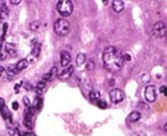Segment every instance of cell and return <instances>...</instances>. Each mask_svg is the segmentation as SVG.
Instances as JSON below:
<instances>
[{"mask_svg": "<svg viewBox=\"0 0 167 136\" xmlns=\"http://www.w3.org/2000/svg\"><path fill=\"white\" fill-rule=\"evenodd\" d=\"M70 62H71V55L65 51H62L61 52V65L65 68L70 64Z\"/></svg>", "mask_w": 167, "mask_h": 136, "instance_id": "9", "label": "cell"}, {"mask_svg": "<svg viewBox=\"0 0 167 136\" xmlns=\"http://www.w3.org/2000/svg\"><path fill=\"white\" fill-rule=\"evenodd\" d=\"M20 2H21L20 0H11V5H15V6H16V5H20Z\"/></svg>", "mask_w": 167, "mask_h": 136, "instance_id": "31", "label": "cell"}, {"mask_svg": "<svg viewBox=\"0 0 167 136\" xmlns=\"http://www.w3.org/2000/svg\"><path fill=\"white\" fill-rule=\"evenodd\" d=\"M73 70H74V68L73 66H69V68H66V69H64L63 71H61L60 73L57 74V77H59V79H61V80H65V79H69L73 73Z\"/></svg>", "mask_w": 167, "mask_h": 136, "instance_id": "7", "label": "cell"}, {"mask_svg": "<svg viewBox=\"0 0 167 136\" xmlns=\"http://www.w3.org/2000/svg\"><path fill=\"white\" fill-rule=\"evenodd\" d=\"M95 68V63L93 60H91V61H88L87 64H86V69H87V71H93Z\"/></svg>", "mask_w": 167, "mask_h": 136, "instance_id": "23", "label": "cell"}, {"mask_svg": "<svg viewBox=\"0 0 167 136\" xmlns=\"http://www.w3.org/2000/svg\"><path fill=\"white\" fill-rule=\"evenodd\" d=\"M0 113H1V117H2L5 120H11V112H9V110H8V108L2 106V108L0 109Z\"/></svg>", "mask_w": 167, "mask_h": 136, "instance_id": "13", "label": "cell"}, {"mask_svg": "<svg viewBox=\"0 0 167 136\" xmlns=\"http://www.w3.org/2000/svg\"><path fill=\"white\" fill-rule=\"evenodd\" d=\"M124 98H125V95L120 89L115 88L110 92V100H111L112 103H120Z\"/></svg>", "mask_w": 167, "mask_h": 136, "instance_id": "6", "label": "cell"}, {"mask_svg": "<svg viewBox=\"0 0 167 136\" xmlns=\"http://www.w3.org/2000/svg\"><path fill=\"white\" fill-rule=\"evenodd\" d=\"M123 57H124V62H125V61H131V55H129V54L123 55Z\"/></svg>", "mask_w": 167, "mask_h": 136, "instance_id": "30", "label": "cell"}, {"mask_svg": "<svg viewBox=\"0 0 167 136\" xmlns=\"http://www.w3.org/2000/svg\"><path fill=\"white\" fill-rule=\"evenodd\" d=\"M2 106H5V100H4V98H0V109H1Z\"/></svg>", "mask_w": 167, "mask_h": 136, "instance_id": "36", "label": "cell"}, {"mask_svg": "<svg viewBox=\"0 0 167 136\" xmlns=\"http://www.w3.org/2000/svg\"><path fill=\"white\" fill-rule=\"evenodd\" d=\"M23 102H24V105L26 106V108H29L30 104H31V102H30V100H29V97H23Z\"/></svg>", "mask_w": 167, "mask_h": 136, "instance_id": "27", "label": "cell"}, {"mask_svg": "<svg viewBox=\"0 0 167 136\" xmlns=\"http://www.w3.org/2000/svg\"><path fill=\"white\" fill-rule=\"evenodd\" d=\"M20 71L15 68V66H9L8 68V71H7V73H8V77H13V75H15L16 73H19Z\"/></svg>", "mask_w": 167, "mask_h": 136, "instance_id": "21", "label": "cell"}, {"mask_svg": "<svg viewBox=\"0 0 167 136\" xmlns=\"http://www.w3.org/2000/svg\"><path fill=\"white\" fill-rule=\"evenodd\" d=\"M144 96L148 102H155L157 98V93H156V87L155 86H146V90H144Z\"/></svg>", "mask_w": 167, "mask_h": 136, "instance_id": "5", "label": "cell"}, {"mask_svg": "<svg viewBox=\"0 0 167 136\" xmlns=\"http://www.w3.org/2000/svg\"><path fill=\"white\" fill-rule=\"evenodd\" d=\"M7 132H8V134L11 136H15L16 135V132L13 129V128H7Z\"/></svg>", "mask_w": 167, "mask_h": 136, "instance_id": "28", "label": "cell"}, {"mask_svg": "<svg viewBox=\"0 0 167 136\" xmlns=\"http://www.w3.org/2000/svg\"><path fill=\"white\" fill-rule=\"evenodd\" d=\"M13 109H14V110H17V109H19V103H17V102H14V103H13Z\"/></svg>", "mask_w": 167, "mask_h": 136, "instance_id": "35", "label": "cell"}, {"mask_svg": "<svg viewBox=\"0 0 167 136\" xmlns=\"http://www.w3.org/2000/svg\"><path fill=\"white\" fill-rule=\"evenodd\" d=\"M25 89H26V90H31L32 85L31 84H25Z\"/></svg>", "mask_w": 167, "mask_h": 136, "instance_id": "33", "label": "cell"}, {"mask_svg": "<svg viewBox=\"0 0 167 136\" xmlns=\"http://www.w3.org/2000/svg\"><path fill=\"white\" fill-rule=\"evenodd\" d=\"M24 126L26 127V128H29V129H32L33 128V126H34V122H33V120H26V119H24Z\"/></svg>", "mask_w": 167, "mask_h": 136, "instance_id": "24", "label": "cell"}, {"mask_svg": "<svg viewBox=\"0 0 167 136\" xmlns=\"http://www.w3.org/2000/svg\"><path fill=\"white\" fill-rule=\"evenodd\" d=\"M4 71H5V69H4V68H2L1 65H0V77L2 75V73H4Z\"/></svg>", "mask_w": 167, "mask_h": 136, "instance_id": "38", "label": "cell"}, {"mask_svg": "<svg viewBox=\"0 0 167 136\" xmlns=\"http://www.w3.org/2000/svg\"><path fill=\"white\" fill-rule=\"evenodd\" d=\"M103 64L105 69L110 72H118L123 69L124 65V57L123 54L113 46L106 47L103 52Z\"/></svg>", "mask_w": 167, "mask_h": 136, "instance_id": "1", "label": "cell"}, {"mask_svg": "<svg viewBox=\"0 0 167 136\" xmlns=\"http://www.w3.org/2000/svg\"><path fill=\"white\" fill-rule=\"evenodd\" d=\"M45 87H46V83L45 81H39L38 84H37V88L36 89H39V90H44L45 89Z\"/></svg>", "mask_w": 167, "mask_h": 136, "instance_id": "25", "label": "cell"}, {"mask_svg": "<svg viewBox=\"0 0 167 136\" xmlns=\"http://www.w3.org/2000/svg\"><path fill=\"white\" fill-rule=\"evenodd\" d=\"M96 104H97V106H98V108H101V109H106V106H108V105H106V103H105L104 101H102V100L97 101V102H96Z\"/></svg>", "mask_w": 167, "mask_h": 136, "instance_id": "26", "label": "cell"}, {"mask_svg": "<svg viewBox=\"0 0 167 136\" xmlns=\"http://www.w3.org/2000/svg\"><path fill=\"white\" fill-rule=\"evenodd\" d=\"M152 34L156 38H165L167 36V25L164 22H157L152 26Z\"/></svg>", "mask_w": 167, "mask_h": 136, "instance_id": "4", "label": "cell"}, {"mask_svg": "<svg viewBox=\"0 0 167 136\" xmlns=\"http://www.w3.org/2000/svg\"><path fill=\"white\" fill-rule=\"evenodd\" d=\"M77 65H83L84 63L86 62V55L85 54H78V56H77Z\"/></svg>", "mask_w": 167, "mask_h": 136, "instance_id": "19", "label": "cell"}, {"mask_svg": "<svg viewBox=\"0 0 167 136\" xmlns=\"http://www.w3.org/2000/svg\"><path fill=\"white\" fill-rule=\"evenodd\" d=\"M164 128H165V130H166V132H167V124H166V125H165V127H164Z\"/></svg>", "mask_w": 167, "mask_h": 136, "instance_id": "39", "label": "cell"}, {"mask_svg": "<svg viewBox=\"0 0 167 136\" xmlns=\"http://www.w3.org/2000/svg\"><path fill=\"white\" fill-rule=\"evenodd\" d=\"M0 52H1V45H0Z\"/></svg>", "mask_w": 167, "mask_h": 136, "instance_id": "41", "label": "cell"}, {"mask_svg": "<svg viewBox=\"0 0 167 136\" xmlns=\"http://www.w3.org/2000/svg\"><path fill=\"white\" fill-rule=\"evenodd\" d=\"M28 64H29V62H28V60H25V58H23V60H21L20 62L17 63L16 65H15V68L21 72L22 70H24V69H26L28 68Z\"/></svg>", "mask_w": 167, "mask_h": 136, "instance_id": "14", "label": "cell"}, {"mask_svg": "<svg viewBox=\"0 0 167 136\" xmlns=\"http://www.w3.org/2000/svg\"><path fill=\"white\" fill-rule=\"evenodd\" d=\"M23 136H36V135H34L33 133H24Z\"/></svg>", "mask_w": 167, "mask_h": 136, "instance_id": "37", "label": "cell"}, {"mask_svg": "<svg viewBox=\"0 0 167 136\" xmlns=\"http://www.w3.org/2000/svg\"><path fill=\"white\" fill-rule=\"evenodd\" d=\"M160 92H161L163 94H165L167 96V87H166V86H161V88H160Z\"/></svg>", "mask_w": 167, "mask_h": 136, "instance_id": "29", "label": "cell"}, {"mask_svg": "<svg viewBox=\"0 0 167 136\" xmlns=\"http://www.w3.org/2000/svg\"><path fill=\"white\" fill-rule=\"evenodd\" d=\"M2 21V17H1V14H0V22Z\"/></svg>", "mask_w": 167, "mask_h": 136, "instance_id": "40", "label": "cell"}, {"mask_svg": "<svg viewBox=\"0 0 167 136\" xmlns=\"http://www.w3.org/2000/svg\"><path fill=\"white\" fill-rule=\"evenodd\" d=\"M89 98H91L92 101H100V98H101L100 92H97V90H91V93H89Z\"/></svg>", "mask_w": 167, "mask_h": 136, "instance_id": "17", "label": "cell"}, {"mask_svg": "<svg viewBox=\"0 0 167 136\" xmlns=\"http://www.w3.org/2000/svg\"><path fill=\"white\" fill-rule=\"evenodd\" d=\"M6 58V54L2 52H0V61H4Z\"/></svg>", "mask_w": 167, "mask_h": 136, "instance_id": "32", "label": "cell"}, {"mask_svg": "<svg viewBox=\"0 0 167 136\" xmlns=\"http://www.w3.org/2000/svg\"><path fill=\"white\" fill-rule=\"evenodd\" d=\"M57 66H54V68H52V70L49 71V72H47L46 74H44L42 75V81H51L53 78H55L56 75H57Z\"/></svg>", "mask_w": 167, "mask_h": 136, "instance_id": "8", "label": "cell"}, {"mask_svg": "<svg viewBox=\"0 0 167 136\" xmlns=\"http://www.w3.org/2000/svg\"><path fill=\"white\" fill-rule=\"evenodd\" d=\"M40 51H41V45H40V43H37V45H34V46H33V48H32V55H33L34 57L39 56V54H40Z\"/></svg>", "mask_w": 167, "mask_h": 136, "instance_id": "18", "label": "cell"}, {"mask_svg": "<svg viewBox=\"0 0 167 136\" xmlns=\"http://www.w3.org/2000/svg\"><path fill=\"white\" fill-rule=\"evenodd\" d=\"M124 8H125V4H124L123 0H115V1H112V9H113L116 13L123 11Z\"/></svg>", "mask_w": 167, "mask_h": 136, "instance_id": "10", "label": "cell"}, {"mask_svg": "<svg viewBox=\"0 0 167 136\" xmlns=\"http://www.w3.org/2000/svg\"><path fill=\"white\" fill-rule=\"evenodd\" d=\"M0 14H1L2 20H6V19L8 17V14H9V9H8L7 5H6L4 1L0 2Z\"/></svg>", "mask_w": 167, "mask_h": 136, "instance_id": "11", "label": "cell"}, {"mask_svg": "<svg viewBox=\"0 0 167 136\" xmlns=\"http://www.w3.org/2000/svg\"><path fill=\"white\" fill-rule=\"evenodd\" d=\"M36 111H40L42 108V98L41 97H37L33 102V106H32Z\"/></svg>", "mask_w": 167, "mask_h": 136, "instance_id": "15", "label": "cell"}, {"mask_svg": "<svg viewBox=\"0 0 167 136\" xmlns=\"http://www.w3.org/2000/svg\"><path fill=\"white\" fill-rule=\"evenodd\" d=\"M20 87H21V83L15 85V93H19V88H20Z\"/></svg>", "mask_w": 167, "mask_h": 136, "instance_id": "34", "label": "cell"}, {"mask_svg": "<svg viewBox=\"0 0 167 136\" xmlns=\"http://www.w3.org/2000/svg\"><path fill=\"white\" fill-rule=\"evenodd\" d=\"M140 118H141V115H140V112H137V111H133L129 117H128V120L131 121V122H136V121H138L140 120Z\"/></svg>", "mask_w": 167, "mask_h": 136, "instance_id": "16", "label": "cell"}, {"mask_svg": "<svg viewBox=\"0 0 167 136\" xmlns=\"http://www.w3.org/2000/svg\"><path fill=\"white\" fill-rule=\"evenodd\" d=\"M56 8H57V11H59L62 16L66 17V16H70V15L72 14L73 4L70 0H61V1L57 2Z\"/></svg>", "mask_w": 167, "mask_h": 136, "instance_id": "3", "label": "cell"}, {"mask_svg": "<svg viewBox=\"0 0 167 136\" xmlns=\"http://www.w3.org/2000/svg\"><path fill=\"white\" fill-rule=\"evenodd\" d=\"M39 26H40V22L39 21H32L30 23V25H29V28H30L31 31H37L39 29Z\"/></svg>", "mask_w": 167, "mask_h": 136, "instance_id": "20", "label": "cell"}, {"mask_svg": "<svg viewBox=\"0 0 167 136\" xmlns=\"http://www.w3.org/2000/svg\"><path fill=\"white\" fill-rule=\"evenodd\" d=\"M70 29H71L70 23H69V21H66L65 19H59L54 23V31L60 37L68 36L69 32H70Z\"/></svg>", "mask_w": 167, "mask_h": 136, "instance_id": "2", "label": "cell"}, {"mask_svg": "<svg viewBox=\"0 0 167 136\" xmlns=\"http://www.w3.org/2000/svg\"><path fill=\"white\" fill-rule=\"evenodd\" d=\"M7 29H8V24H7V23H4V24H2V36H1V38H0V40H1V41H5Z\"/></svg>", "mask_w": 167, "mask_h": 136, "instance_id": "22", "label": "cell"}, {"mask_svg": "<svg viewBox=\"0 0 167 136\" xmlns=\"http://www.w3.org/2000/svg\"><path fill=\"white\" fill-rule=\"evenodd\" d=\"M6 52L11 55V57L16 56V45L15 43H6Z\"/></svg>", "mask_w": 167, "mask_h": 136, "instance_id": "12", "label": "cell"}]
</instances>
